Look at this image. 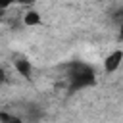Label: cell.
<instances>
[{
	"mask_svg": "<svg viewBox=\"0 0 123 123\" xmlns=\"http://www.w3.org/2000/svg\"><path fill=\"white\" fill-rule=\"evenodd\" d=\"M119 37L123 38V17H121V23H119Z\"/></svg>",
	"mask_w": 123,
	"mask_h": 123,
	"instance_id": "8",
	"label": "cell"
},
{
	"mask_svg": "<svg viewBox=\"0 0 123 123\" xmlns=\"http://www.w3.org/2000/svg\"><path fill=\"white\" fill-rule=\"evenodd\" d=\"M4 81H6V71L0 67V83H4Z\"/></svg>",
	"mask_w": 123,
	"mask_h": 123,
	"instance_id": "7",
	"label": "cell"
},
{
	"mask_svg": "<svg viewBox=\"0 0 123 123\" xmlns=\"http://www.w3.org/2000/svg\"><path fill=\"white\" fill-rule=\"evenodd\" d=\"M13 65H15V71H17L21 77H25V79L31 77L33 67H31V62H29V60H25V58H17V60L13 62Z\"/></svg>",
	"mask_w": 123,
	"mask_h": 123,
	"instance_id": "3",
	"label": "cell"
},
{
	"mask_svg": "<svg viewBox=\"0 0 123 123\" xmlns=\"http://www.w3.org/2000/svg\"><path fill=\"white\" fill-rule=\"evenodd\" d=\"M12 4H15V0H0V8H2L4 12H6V10L12 6Z\"/></svg>",
	"mask_w": 123,
	"mask_h": 123,
	"instance_id": "5",
	"label": "cell"
},
{
	"mask_svg": "<svg viewBox=\"0 0 123 123\" xmlns=\"http://www.w3.org/2000/svg\"><path fill=\"white\" fill-rule=\"evenodd\" d=\"M15 4H19V6H33L35 0H15Z\"/></svg>",
	"mask_w": 123,
	"mask_h": 123,
	"instance_id": "6",
	"label": "cell"
},
{
	"mask_svg": "<svg viewBox=\"0 0 123 123\" xmlns=\"http://www.w3.org/2000/svg\"><path fill=\"white\" fill-rule=\"evenodd\" d=\"M23 23L25 25H38L40 23V13L37 10H29L25 15H23Z\"/></svg>",
	"mask_w": 123,
	"mask_h": 123,
	"instance_id": "4",
	"label": "cell"
},
{
	"mask_svg": "<svg viewBox=\"0 0 123 123\" xmlns=\"http://www.w3.org/2000/svg\"><path fill=\"white\" fill-rule=\"evenodd\" d=\"M94 67L83 62H75L67 67V81H69V88L71 90H79L85 86H90L94 83Z\"/></svg>",
	"mask_w": 123,
	"mask_h": 123,
	"instance_id": "1",
	"label": "cell"
},
{
	"mask_svg": "<svg viewBox=\"0 0 123 123\" xmlns=\"http://www.w3.org/2000/svg\"><path fill=\"white\" fill-rule=\"evenodd\" d=\"M121 63H123V50L117 48V50H113V52H110L106 56L104 69H106V73H113V71H117L121 67Z\"/></svg>",
	"mask_w": 123,
	"mask_h": 123,
	"instance_id": "2",
	"label": "cell"
},
{
	"mask_svg": "<svg viewBox=\"0 0 123 123\" xmlns=\"http://www.w3.org/2000/svg\"><path fill=\"white\" fill-rule=\"evenodd\" d=\"M2 15H4V10H2V8H0V17H2Z\"/></svg>",
	"mask_w": 123,
	"mask_h": 123,
	"instance_id": "9",
	"label": "cell"
}]
</instances>
